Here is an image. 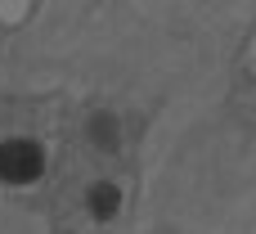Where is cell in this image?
Masks as SVG:
<instances>
[{
    "label": "cell",
    "mask_w": 256,
    "mask_h": 234,
    "mask_svg": "<svg viewBox=\"0 0 256 234\" xmlns=\"http://www.w3.org/2000/svg\"><path fill=\"white\" fill-rule=\"evenodd\" d=\"M117 207H122V194H117V185H94V189H90V212H94L99 221H108Z\"/></svg>",
    "instance_id": "7a4b0ae2"
},
{
    "label": "cell",
    "mask_w": 256,
    "mask_h": 234,
    "mask_svg": "<svg viewBox=\"0 0 256 234\" xmlns=\"http://www.w3.org/2000/svg\"><path fill=\"white\" fill-rule=\"evenodd\" d=\"M40 167H45L40 144H32V140H4V144H0V180L27 185V180L40 176Z\"/></svg>",
    "instance_id": "6da1fadb"
}]
</instances>
